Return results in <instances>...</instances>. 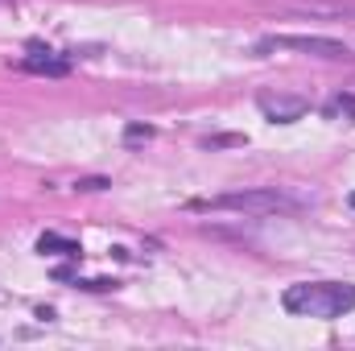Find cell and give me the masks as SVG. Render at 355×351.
I'll use <instances>...</instances> for the list:
<instances>
[{"label": "cell", "mask_w": 355, "mask_h": 351, "mask_svg": "<svg viewBox=\"0 0 355 351\" xmlns=\"http://www.w3.org/2000/svg\"><path fill=\"white\" fill-rule=\"evenodd\" d=\"M281 306L302 318H339L355 306V285L347 281H302L281 293Z\"/></svg>", "instance_id": "1"}, {"label": "cell", "mask_w": 355, "mask_h": 351, "mask_svg": "<svg viewBox=\"0 0 355 351\" xmlns=\"http://www.w3.org/2000/svg\"><path fill=\"white\" fill-rule=\"evenodd\" d=\"M306 203L297 194H285L277 186L261 190H232V194H215V198H198L194 211H240V215H293Z\"/></svg>", "instance_id": "2"}, {"label": "cell", "mask_w": 355, "mask_h": 351, "mask_svg": "<svg viewBox=\"0 0 355 351\" xmlns=\"http://www.w3.org/2000/svg\"><path fill=\"white\" fill-rule=\"evenodd\" d=\"M277 50H297V54H310V58H355L352 46L335 42V37H306V33H272V37H261L257 42V54H277Z\"/></svg>", "instance_id": "3"}, {"label": "cell", "mask_w": 355, "mask_h": 351, "mask_svg": "<svg viewBox=\"0 0 355 351\" xmlns=\"http://www.w3.org/2000/svg\"><path fill=\"white\" fill-rule=\"evenodd\" d=\"M257 103H261V112H265L272 124L302 120V116H306V108H310V103H306V99H297V95H261Z\"/></svg>", "instance_id": "4"}, {"label": "cell", "mask_w": 355, "mask_h": 351, "mask_svg": "<svg viewBox=\"0 0 355 351\" xmlns=\"http://www.w3.org/2000/svg\"><path fill=\"white\" fill-rule=\"evenodd\" d=\"M285 12H297V17H335V21H352L355 4H318V0H297V4H285Z\"/></svg>", "instance_id": "5"}, {"label": "cell", "mask_w": 355, "mask_h": 351, "mask_svg": "<svg viewBox=\"0 0 355 351\" xmlns=\"http://www.w3.org/2000/svg\"><path fill=\"white\" fill-rule=\"evenodd\" d=\"M21 71H33V75H67L71 62L67 58H54L50 50H33L29 58H21Z\"/></svg>", "instance_id": "6"}, {"label": "cell", "mask_w": 355, "mask_h": 351, "mask_svg": "<svg viewBox=\"0 0 355 351\" xmlns=\"http://www.w3.org/2000/svg\"><path fill=\"white\" fill-rule=\"evenodd\" d=\"M37 252H54V257H79V244L75 240H62V236H54V232H46L42 240H37Z\"/></svg>", "instance_id": "7"}, {"label": "cell", "mask_w": 355, "mask_h": 351, "mask_svg": "<svg viewBox=\"0 0 355 351\" xmlns=\"http://www.w3.org/2000/svg\"><path fill=\"white\" fill-rule=\"evenodd\" d=\"M331 120H339V116H352L355 120V95H335V99H327V108H322Z\"/></svg>", "instance_id": "8"}]
</instances>
